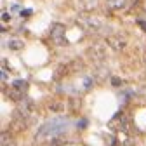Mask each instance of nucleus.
<instances>
[{
    "instance_id": "f257e3e1",
    "label": "nucleus",
    "mask_w": 146,
    "mask_h": 146,
    "mask_svg": "<svg viewBox=\"0 0 146 146\" xmlns=\"http://www.w3.org/2000/svg\"><path fill=\"white\" fill-rule=\"evenodd\" d=\"M68 129H70V120L64 118V117H56V118L45 122L40 127L36 136H35V141H38V143H42V141H56Z\"/></svg>"
},
{
    "instance_id": "f03ea898",
    "label": "nucleus",
    "mask_w": 146,
    "mask_h": 146,
    "mask_svg": "<svg viewBox=\"0 0 146 146\" xmlns=\"http://www.w3.org/2000/svg\"><path fill=\"white\" fill-rule=\"evenodd\" d=\"M50 40L54 45L63 47L66 45V36H64V26L61 23H54L50 28Z\"/></svg>"
},
{
    "instance_id": "7ed1b4c3",
    "label": "nucleus",
    "mask_w": 146,
    "mask_h": 146,
    "mask_svg": "<svg viewBox=\"0 0 146 146\" xmlns=\"http://www.w3.org/2000/svg\"><path fill=\"white\" fill-rule=\"evenodd\" d=\"M80 23L89 31H99L103 28V21L99 19V17H96V16H82L80 17Z\"/></svg>"
},
{
    "instance_id": "20e7f679",
    "label": "nucleus",
    "mask_w": 146,
    "mask_h": 146,
    "mask_svg": "<svg viewBox=\"0 0 146 146\" xmlns=\"http://www.w3.org/2000/svg\"><path fill=\"white\" fill-rule=\"evenodd\" d=\"M33 111V101L28 99V98H23L19 101V106H17V117H21V118H28Z\"/></svg>"
},
{
    "instance_id": "39448f33",
    "label": "nucleus",
    "mask_w": 146,
    "mask_h": 146,
    "mask_svg": "<svg viewBox=\"0 0 146 146\" xmlns=\"http://www.w3.org/2000/svg\"><path fill=\"white\" fill-rule=\"evenodd\" d=\"M106 44L111 49H115V50H123L125 45H127V40L123 38V36H120V35H110L106 38Z\"/></svg>"
},
{
    "instance_id": "423d86ee",
    "label": "nucleus",
    "mask_w": 146,
    "mask_h": 146,
    "mask_svg": "<svg viewBox=\"0 0 146 146\" xmlns=\"http://www.w3.org/2000/svg\"><path fill=\"white\" fill-rule=\"evenodd\" d=\"M87 54H89V56L92 58L94 61H103V59L106 58V49L98 44V45H92V47H90V49L87 50Z\"/></svg>"
},
{
    "instance_id": "0eeeda50",
    "label": "nucleus",
    "mask_w": 146,
    "mask_h": 146,
    "mask_svg": "<svg viewBox=\"0 0 146 146\" xmlns=\"http://www.w3.org/2000/svg\"><path fill=\"white\" fill-rule=\"evenodd\" d=\"M131 5V0H108V7L113 11H125Z\"/></svg>"
},
{
    "instance_id": "6e6552de",
    "label": "nucleus",
    "mask_w": 146,
    "mask_h": 146,
    "mask_svg": "<svg viewBox=\"0 0 146 146\" xmlns=\"http://www.w3.org/2000/svg\"><path fill=\"white\" fill-rule=\"evenodd\" d=\"M7 47H9L11 50H19V49L23 47V42H21L19 38H11V40L7 42Z\"/></svg>"
},
{
    "instance_id": "1a4fd4ad",
    "label": "nucleus",
    "mask_w": 146,
    "mask_h": 146,
    "mask_svg": "<svg viewBox=\"0 0 146 146\" xmlns=\"http://www.w3.org/2000/svg\"><path fill=\"white\" fill-rule=\"evenodd\" d=\"M12 87H16L17 90H21V92H26L28 84H26L25 80H14V82H12Z\"/></svg>"
},
{
    "instance_id": "9d476101",
    "label": "nucleus",
    "mask_w": 146,
    "mask_h": 146,
    "mask_svg": "<svg viewBox=\"0 0 146 146\" xmlns=\"http://www.w3.org/2000/svg\"><path fill=\"white\" fill-rule=\"evenodd\" d=\"M137 25H139V26L146 31V21H144V19H139V21H137Z\"/></svg>"
},
{
    "instance_id": "9b49d317",
    "label": "nucleus",
    "mask_w": 146,
    "mask_h": 146,
    "mask_svg": "<svg viewBox=\"0 0 146 146\" xmlns=\"http://www.w3.org/2000/svg\"><path fill=\"white\" fill-rule=\"evenodd\" d=\"M2 19H4V21H9V19H11V16H9L7 12H4V14H2Z\"/></svg>"
},
{
    "instance_id": "f8f14e48",
    "label": "nucleus",
    "mask_w": 146,
    "mask_h": 146,
    "mask_svg": "<svg viewBox=\"0 0 146 146\" xmlns=\"http://www.w3.org/2000/svg\"><path fill=\"white\" fill-rule=\"evenodd\" d=\"M31 14V11L30 9H26V11H21V16H30Z\"/></svg>"
},
{
    "instance_id": "ddd939ff",
    "label": "nucleus",
    "mask_w": 146,
    "mask_h": 146,
    "mask_svg": "<svg viewBox=\"0 0 146 146\" xmlns=\"http://www.w3.org/2000/svg\"><path fill=\"white\" fill-rule=\"evenodd\" d=\"M113 84H115V85H118V84H122V80H118V78H113Z\"/></svg>"
}]
</instances>
